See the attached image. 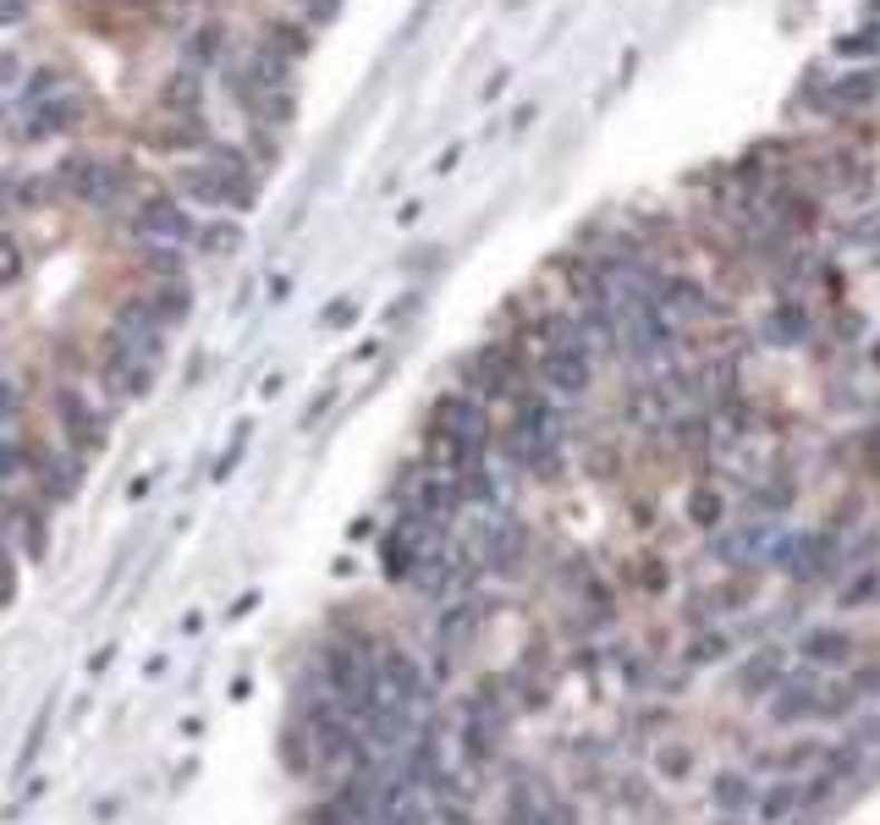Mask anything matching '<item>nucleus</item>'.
Listing matches in <instances>:
<instances>
[{
  "instance_id": "473e14b6",
  "label": "nucleus",
  "mask_w": 880,
  "mask_h": 825,
  "mask_svg": "<svg viewBox=\"0 0 880 825\" xmlns=\"http://www.w3.org/2000/svg\"><path fill=\"white\" fill-rule=\"evenodd\" d=\"M726 649H732V639H726V634H700V639H694V649H688V666H710V660H726Z\"/></svg>"
},
{
  "instance_id": "a18cd8bd",
  "label": "nucleus",
  "mask_w": 880,
  "mask_h": 825,
  "mask_svg": "<svg viewBox=\"0 0 880 825\" xmlns=\"http://www.w3.org/2000/svg\"><path fill=\"white\" fill-rule=\"evenodd\" d=\"M352 314H358V303H352V297H342V303H331V308H325V325H348Z\"/></svg>"
},
{
  "instance_id": "7c9ffc66",
  "label": "nucleus",
  "mask_w": 880,
  "mask_h": 825,
  "mask_svg": "<svg viewBox=\"0 0 880 825\" xmlns=\"http://www.w3.org/2000/svg\"><path fill=\"white\" fill-rule=\"evenodd\" d=\"M72 116H78V105H72V99L33 105V121H28V132H33V138H39V132H61V127H72Z\"/></svg>"
},
{
  "instance_id": "f03ea898",
  "label": "nucleus",
  "mask_w": 880,
  "mask_h": 825,
  "mask_svg": "<svg viewBox=\"0 0 880 825\" xmlns=\"http://www.w3.org/2000/svg\"><path fill=\"white\" fill-rule=\"evenodd\" d=\"M436 546H440L436 523H424L419 512H402V518L385 529V540H380V572H385L391 583H413L419 567H424V556Z\"/></svg>"
},
{
  "instance_id": "6ab92c4d",
  "label": "nucleus",
  "mask_w": 880,
  "mask_h": 825,
  "mask_svg": "<svg viewBox=\"0 0 880 825\" xmlns=\"http://www.w3.org/2000/svg\"><path fill=\"white\" fill-rule=\"evenodd\" d=\"M61 424H67L72 452H99V446H105V419L88 407L78 391H61Z\"/></svg>"
},
{
  "instance_id": "cd10ccee",
  "label": "nucleus",
  "mask_w": 880,
  "mask_h": 825,
  "mask_svg": "<svg viewBox=\"0 0 880 825\" xmlns=\"http://www.w3.org/2000/svg\"><path fill=\"white\" fill-rule=\"evenodd\" d=\"M749 600H754V578H749V572H737V578L704 589V606H710V611H743Z\"/></svg>"
},
{
  "instance_id": "a878e982",
  "label": "nucleus",
  "mask_w": 880,
  "mask_h": 825,
  "mask_svg": "<svg viewBox=\"0 0 880 825\" xmlns=\"http://www.w3.org/2000/svg\"><path fill=\"white\" fill-rule=\"evenodd\" d=\"M144 303L155 308V320H160V325H172V320H187V314H193V286H187V281H166V286H160V292H149Z\"/></svg>"
},
{
  "instance_id": "393cba45",
  "label": "nucleus",
  "mask_w": 880,
  "mask_h": 825,
  "mask_svg": "<svg viewBox=\"0 0 880 825\" xmlns=\"http://www.w3.org/2000/svg\"><path fill=\"white\" fill-rule=\"evenodd\" d=\"M683 512H688V523H700V529H721L726 523V495L715 490V484H694L688 490V501H683Z\"/></svg>"
},
{
  "instance_id": "f8f14e48",
  "label": "nucleus",
  "mask_w": 880,
  "mask_h": 825,
  "mask_svg": "<svg viewBox=\"0 0 880 825\" xmlns=\"http://www.w3.org/2000/svg\"><path fill=\"white\" fill-rule=\"evenodd\" d=\"M133 232L149 243V248H182L187 237H198V226H193V215L176 204V198H149L144 209H138V220H133Z\"/></svg>"
},
{
  "instance_id": "2f4dec72",
  "label": "nucleus",
  "mask_w": 880,
  "mask_h": 825,
  "mask_svg": "<svg viewBox=\"0 0 880 825\" xmlns=\"http://www.w3.org/2000/svg\"><path fill=\"white\" fill-rule=\"evenodd\" d=\"M788 507H792V484H788V479H776V484L754 490V512H760V518H776V512H788Z\"/></svg>"
},
{
  "instance_id": "c85d7f7f",
  "label": "nucleus",
  "mask_w": 880,
  "mask_h": 825,
  "mask_svg": "<svg viewBox=\"0 0 880 825\" xmlns=\"http://www.w3.org/2000/svg\"><path fill=\"white\" fill-rule=\"evenodd\" d=\"M39 484H45V495H50V501L72 495V490H78V462H72V458H45V462H39Z\"/></svg>"
},
{
  "instance_id": "dca6fc26",
  "label": "nucleus",
  "mask_w": 880,
  "mask_h": 825,
  "mask_svg": "<svg viewBox=\"0 0 880 825\" xmlns=\"http://www.w3.org/2000/svg\"><path fill=\"white\" fill-rule=\"evenodd\" d=\"M782 677H788V649H760V655H749L743 660V671H737V694L743 699H771L776 688H782Z\"/></svg>"
},
{
  "instance_id": "4be33fe9",
  "label": "nucleus",
  "mask_w": 880,
  "mask_h": 825,
  "mask_svg": "<svg viewBox=\"0 0 880 825\" xmlns=\"http://www.w3.org/2000/svg\"><path fill=\"white\" fill-rule=\"evenodd\" d=\"M677 325L683 320H700V314H710V297H704L700 281H688V275H677V281H661V297H655Z\"/></svg>"
},
{
  "instance_id": "2eb2a0df",
  "label": "nucleus",
  "mask_w": 880,
  "mask_h": 825,
  "mask_svg": "<svg viewBox=\"0 0 880 825\" xmlns=\"http://www.w3.org/2000/svg\"><path fill=\"white\" fill-rule=\"evenodd\" d=\"M99 380H105V391L116 396V402H138V396H149V385H155V364H144V359H133V353H105V369H99Z\"/></svg>"
},
{
  "instance_id": "4c0bfd02",
  "label": "nucleus",
  "mask_w": 880,
  "mask_h": 825,
  "mask_svg": "<svg viewBox=\"0 0 880 825\" xmlns=\"http://www.w3.org/2000/svg\"><path fill=\"white\" fill-rule=\"evenodd\" d=\"M22 462H28V452H22L11 435H0V479H17V473H22Z\"/></svg>"
},
{
  "instance_id": "bb28decb",
  "label": "nucleus",
  "mask_w": 880,
  "mask_h": 825,
  "mask_svg": "<svg viewBox=\"0 0 880 825\" xmlns=\"http://www.w3.org/2000/svg\"><path fill=\"white\" fill-rule=\"evenodd\" d=\"M876 600H880V567H859V572L842 583V595H837L842 611H870Z\"/></svg>"
},
{
  "instance_id": "c03bdc74",
  "label": "nucleus",
  "mask_w": 880,
  "mask_h": 825,
  "mask_svg": "<svg viewBox=\"0 0 880 825\" xmlns=\"http://www.w3.org/2000/svg\"><path fill=\"white\" fill-rule=\"evenodd\" d=\"M870 94H876V84H870V78H853V84H842V89H837V99L859 105V99H870Z\"/></svg>"
},
{
  "instance_id": "c9c22d12",
  "label": "nucleus",
  "mask_w": 880,
  "mask_h": 825,
  "mask_svg": "<svg viewBox=\"0 0 880 825\" xmlns=\"http://www.w3.org/2000/svg\"><path fill=\"white\" fill-rule=\"evenodd\" d=\"M694 770V754L677 743V748H661V776H672V782H683Z\"/></svg>"
},
{
  "instance_id": "9d476101",
  "label": "nucleus",
  "mask_w": 880,
  "mask_h": 825,
  "mask_svg": "<svg viewBox=\"0 0 880 825\" xmlns=\"http://www.w3.org/2000/svg\"><path fill=\"white\" fill-rule=\"evenodd\" d=\"M837 556H842V550H837V540H831L825 529H809V534H792V540H782L771 567H782L788 578L809 583V578H825Z\"/></svg>"
},
{
  "instance_id": "ddd939ff",
  "label": "nucleus",
  "mask_w": 880,
  "mask_h": 825,
  "mask_svg": "<svg viewBox=\"0 0 880 825\" xmlns=\"http://www.w3.org/2000/svg\"><path fill=\"white\" fill-rule=\"evenodd\" d=\"M479 628H485V600L479 595H457V600H446V611L436 622V649L451 660V655H462L468 644L479 639Z\"/></svg>"
},
{
  "instance_id": "0eeeda50",
  "label": "nucleus",
  "mask_w": 880,
  "mask_h": 825,
  "mask_svg": "<svg viewBox=\"0 0 880 825\" xmlns=\"http://www.w3.org/2000/svg\"><path fill=\"white\" fill-rule=\"evenodd\" d=\"M166 336V325L155 320V308L138 297V303H121V314H116V325H110V347L116 353H133V359H144V364H155L160 359V342Z\"/></svg>"
},
{
  "instance_id": "79ce46f5",
  "label": "nucleus",
  "mask_w": 880,
  "mask_h": 825,
  "mask_svg": "<svg viewBox=\"0 0 880 825\" xmlns=\"http://www.w3.org/2000/svg\"><path fill=\"white\" fill-rule=\"evenodd\" d=\"M166 99H172V105H193V99H198V84H193L187 72H176L172 84H166Z\"/></svg>"
},
{
  "instance_id": "f704fd0d",
  "label": "nucleus",
  "mask_w": 880,
  "mask_h": 825,
  "mask_svg": "<svg viewBox=\"0 0 880 825\" xmlns=\"http://www.w3.org/2000/svg\"><path fill=\"white\" fill-rule=\"evenodd\" d=\"M303 45H309V39H303L297 28H270V50H275L281 61H292V56H303Z\"/></svg>"
},
{
  "instance_id": "b1692460",
  "label": "nucleus",
  "mask_w": 880,
  "mask_h": 825,
  "mask_svg": "<svg viewBox=\"0 0 880 825\" xmlns=\"http://www.w3.org/2000/svg\"><path fill=\"white\" fill-rule=\"evenodd\" d=\"M760 331H765V342H771V347H798V342L809 336V314H803L798 303H776V308L765 314V325H760Z\"/></svg>"
},
{
  "instance_id": "37998d69",
  "label": "nucleus",
  "mask_w": 880,
  "mask_h": 825,
  "mask_svg": "<svg viewBox=\"0 0 880 825\" xmlns=\"http://www.w3.org/2000/svg\"><path fill=\"white\" fill-rule=\"evenodd\" d=\"M166 144H176V149H193V144H204V127H198V121H182V127H172V132H166Z\"/></svg>"
},
{
  "instance_id": "9b49d317",
  "label": "nucleus",
  "mask_w": 880,
  "mask_h": 825,
  "mask_svg": "<svg viewBox=\"0 0 880 825\" xmlns=\"http://www.w3.org/2000/svg\"><path fill=\"white\" fill-rule=\"evenodd\" d=\"M792 649H798V660H803L809 671H848V666H853V655H859V639H853L848 628L820 622V628H803Z\"/></svg>"
},
{
  "instance_id": "1a4fd4ad",
  "label": "nucleus",
  "mask_w": 880,
  "mask_h": 825,
  "mask_svg": "<svg viewBox=\"0 0 880 825\" xmlns=\"http://www.w3.org/2000/svg\"><path fill=\"white\" fill-rule=\"evenodd\" d=\"M528 556V529L512 512H490L485 529H479V567L490 572H518Z\"/></svg>"
},
{
  "instance_id": "412c9836",
  "label": "nucleus",
  "mask_w": 880,
  "mask_h": 825,
  "mask_svg": "<svg viewBox=\"0 0 880 825\" xmlns=\"http://www.w3.org/2000/svg\"><path fill=\"white\" fill-rule=\"evenodd\" d=\"M803 809V782H765L760 787V798H754V821L760 825H782V821H792Z\"/></svg>"
},
{
  "instance_id": "72a5a7b5",
  "label": "nucleus",
  "mask_w": 880,
  "mask_h": 825,
  "mask_svg": "<svg viewBox=\"0 0 880 825\" xmlns=\"http://www.w3.org/2000/svg\"><path fill=\"white\" fill-rule=\"evenodd\" d=\"M28 271V259H22V248L11 243V237H0V286H11V281H22Z\"/></svg>"
},
{
  "instance_id": "f3484780",
  "label": "nucleus",
  "mask_w": 880,
  "mask_h": 825,
  "mask_svg": "<svg viewBox=\"0 0 880 825\" xmlns=\"http://www.w3.org/2000/svg\"><path fill=\"white\" fill-rule=\"evenodd\" d=\"M539 380H545L556 396H589V385H595V364H589V353H545Z\"/></svg>"
},
{
  "instance_id": "20e7f679",
  "label": "nucleus",
  "mask_w": 880,
  "mask_h": 825,
  "mask_svg": "<svg viewBox=\"0 0 880 825\" xmlns=\"http://www.w3.org/2000/svg\"><path fill=\"white\" fill-rule=\"evenodd\" d=\"M825 682H820V671H792V677H782V688L765 699V716L776 721V727H798V721H820L825 716Z\"/></svg>"
},
{
  "instance_id": "a211bd4d",
  "label": "nucleus",
  "mask_w": 880,
  "mask_h": 825,
  "mask_svg": "<svg viewBox=\"0 0 880 825\" xmlns=\"http://www.w3.org/2000/svg\"><path fill=\"white\" fill-rule=\"evenodd\" d=\"M182 193H187V198H204V204H232V209H243L254 187L232 183V177H221V171H209V166H187V171H182Z\"/></svg>"
},
{
  "instance_id": "ea45409f",
  "label": "nucleus",
  "mask_w": 880,
  "mask_h": 825,
  "mask_svg": "<svg viewBox=\"0 0 880 825\" xmlns=\"http://www.w3.org/2000/svg\"><path fill=\"white\" fill-rule=\"evenodd\" d=\"M11 583H17V561H11V546H6V529H0V606L11 600Z\"/></svg>"
},
{
  "instance_id": "58836bf2",
  "label": "nucleus",
  "mask_w": 880,
  "mask_h": 825,
  "mask_svg": "<svg viewBox=\"0 0 880 825\" xmlns=\"http://www.w3.org/2000/svg\"><path fill=\"white\" fill-rule=\"evenodd\" d=\"M11 424H17V385L0 374V435H11Z\"/></svg>"
},
{
  "instance_id": "5701e85b",
  "label": "nucleus",
  "mask_w": 880,
  "mask_h": 825,
  "mask_svg": "<svg viewBox=\"0 0 880 825\" xmlns=\"http://www.w3.org/2000/svg\"><path fill=\"white\" fill-rule=\"evenodd\" d=\"M820 759H825V743H814V737L803 743V737H798V743L776 748V754H754V776H760V770H782V776H792V770L820 765Z\"/></svg>"
},
{
  "instance_id": "6e6552de",
  "label": "nucleus",
  "mask_w": 880,
  "mask_h": 825,
  "mask_svg": "<svg viewBox=\"0 0 880 825\" xmlns=\"http://www.w3.org/2000/svg\"><path fill=\"white\" fill-rule=\"evenodd\" d=\"M622 336H627V353H633L638 364H649V359H666V353H672L677 320H672L661 303H644V308L622 314Z\"/></svg>"
},
{
  "instance_id": "aec40b11",
  "label": "nucleus",
  "mask_w": 880,
  "mask_h": 825,
  "mask_svg": "<svg viewBox=\"0 0 880 825\" xmlns=\"http://www.w3.org/2000/svg\"><path fill=\"white\" fill-rule=\"evenodd\" d=\"M754 798H760L754 770H715V776H710V804H715V809L743 815V809H754Z\"/></svg>"
},
{
  "instance_id": "de8ad7c7",
  "label": "nucleus",
  "mask_w": 880,
  "mask_h": 825,
  "mask_svg": "<svg viewBox=\"0 0 880 825\" xmlns=\"http://www.w3.org/2000/svg\"><path fill=\"white\" fill-rule=\"evenodd\" d=\"M22 6H28V0H0V22H17V17H22Z\"/></svg>"
},
{
  "instance_id": "4468645a",
  "label": "nucleus",
  "mask_w": 880,
  "mask_h": 825,
  "mask_svg": "<svg viewBox=\"0 0 880 825\" xmlns=\"http://www.w3.org/2000/svg\"><path fill=\"white\" fill-rule=\"evenodd\" d=\"M462 374H468V385H473L479 396H512V391H518V364H512L507 347H479Z\"/></svg>"
},
{
  "instance_id": "49530a36",
  "label": "nucleus",
  "mask_w": 880,
  "mask_h": 825,
  "mask_svg": "<svg viewBox=\"0 0 880 825\" xmlns=\"http://www.w3.org/2000/svg\"><path fill=\"white\" fill-rule=\"evenodd\" d=\"M215 50H221V28H204V33H198V45H193V56H204V61H209Z\"/></svg>"
},
{
  "instance_id": "c756f323",
  "label": "nucleus",
  "mask_w": 880,
  "mask_h": 825,
  "mask_svg": "<svg viewBox=\"0 0 880 825\" xmlns=\"http://www.w3.org/2000/svg\"><path fill=\"white\" fill-rule=\"evenodd\" d=\"M198 248H204V254H215V259H226V254H237V248H243V226H237V220H215V226H204V232H198Z\"/></svg>"
},
{
  "instance_id": "f257e3e1",
  "label": "nucleus",
  "mask_w": 880,
  "mask_h": 825,
  "mask_svg": "<svg viewBox=\"0 0 880 825\" xmlns=\"http://www.w3.org/2000/svg\"><path fill=\"white\" fill-rule=\"evenodd\" d=\"M374 699L391 705V710H408V716L430 699V677L402 644H380L374 649Z\"/></svg>"
},
{
  "instance_id": "a19ab883",
  "label": "nucleus",
  "mask_w": 880,
  "mask_h": 825,
  "mask_svg": "<svg viewBox=\"0 0 880 825\" xmlns=\"http://www.w3.org/2000/svg\"><path fill=\"white\" fill-rule=\"evenodd\" d=\"M149 265H155L160 275H172V281H182V248H155Z\"/></svg>"
},
{
  "instance_id": "39448f33",
  "label": "nucleus",
  "mask_w": 880,
  "mask_h": 825,
  "mask_svg": "<svg viewBox=\"0 0 880 825\" xmlns=\"http://www.w3.org/2000/svg\"><path fill=\"white\" fill-rule=\"evenodd\" d=\"M436 430L446 435V441L468 446L473 458H485V446H490V413H485V402H479V396H468V391L440 396V402H436Z\"/></svg>"
},
{
  "instance_id": "423d86ee",
  "label": "nucleus",
  "mask_w": 880,
  "mask_h": 825,
  "mask_svg": "<svg viewBox=\"0 0 880 825\" xmlns=\"http://www.w3.org/2000/svg\"><path fill=\"white\" fill-rule=\"evenodd\" d=\"M61 187H67L72 198H84L88 209H110V204L127 193V171L110 166V160H94V155H72V160L61 166Z\"/></svg>"
},
{
  "instance_id": "e433bc0d",
  "label": "nucleus",
  "mask_w": 880,
  "mask_h": 825,
  "mask_svg": "<svg viewBox=\"0 0 880 825\" xmlns=\"http://www.w3.org/2000/svg\"><path fill=\"white\" fill-rule=\"evenodd\" d=\"M848 688H853V699H880V660L876 666H859V671L848 677Z\"/></svg>"
},
{
  "instance_id": "7ed1b4c3",
  "label": "nucleus",
  "mask_w": 880,
  "mask_h": 825,
  "mask_svg": "<svg viewBox=\"0 0 880 825\" xmlns=\"http://www.w3.org/2000/svg\"><path fill=\"white\" fill-rule=\"evenodd\" d=\"M782 546V529L776 518H754V523H737V529H715L710 556L726 567V572H754V567H771Z\"/></svg>"
}]
</instances>
